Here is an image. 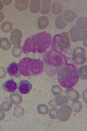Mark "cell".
Wrapping results in <instances>:
<instances>
[{
    "label": "cell",
    "mask_w": 87,
    "mask_h": 131,
    "mask_svg": "<svg viewBox=\"0 0 87 131\" xmlns=\"http://www.w3.org/2000/svg\"><path fill=\"white\" fill-rule=\"evenodd\" d=\"M52 45V38L51 33L42 31L28 38L23 46V52H39L44 53Z\"/></svg>",
    "instance_id": "cell-1"
},
{
    "label": "cell",
    "mask_w": 87,
    "mask_h": 131,
    "mask_svg": "<svg viewBox=\"0 0 87 131\" xmlns=\"http://www.w3.org/2000/svg\"><path fill=\"white\" fill-rule=\"evenodd\" d=\"M57 79L59 85L65 88H71L75 86L79 81L77 67L72 64L63 66L58 72Z\"/></svg>",
    "instance_id": "cell-2"
},
{
    "label": "cell",
    "mask_w": 87,
    "mask_h": 131,
    "mask_svg": "<svg viewBox=\"0 0 87 131\" xmlns=\"http://www.w3.org/2000/svg\"><path fill=\"white\" fill-rule=\"evenodd\" d=\"M19 73L24 77L36 76L43 73L44 66V62L39 59L25 58L22 59L18 63Z\"/></svg>",
    "instance_id": "cell-3"
},
{
    "label": "cell",
    "mask_w": 87,
    "mask_h": 131,
    "mask_svg": "<svg viewBox=\"0 0 87 131\" xmlns=\"http://www.w3.org/2000/svg\"><path fill=\"white\" fill-rule=\"evenodd\" d=\"M43 60V62L46 63L51 67H59V66L68 64L66 57L64 55L62 52L58 50L52 45L50 50L44 52Z\"/></svg>",
    "instance_id": "cell-4"
},
{
    "label": "cell",
    "mask_w": 87,
    "mask_h": 131,
    "mask_svg": "<svg viewBox=\"0 0 87 131\" xmlns=\"http://www.w3.org/2000/svg\"><path fill=\"white\" fill-rule=\"evenodd\" d=\"M52 46L60 52L68 51L71 47V41H70V36L68 32H62L60 34L56 35L52 39Z\"/></svg>",
    "instance_id": "cell-5"
},
{
    "label": "cell",
    "mask_w": 87,
    "mask_h": 131,
    "mask_svg": "<svg viewBox=\"0 0 87 131\" xmlns=\"http://www.w3.org/2000/svg\"><path fill=\"white\" fill-rule=\"evenodd\" d=\"M86 31L81 30L78 28L77 26H72L70 31V38L72 42H78V41H84L86 40Z\"/></svg>",
    "instance_id": "cell-6"
},
{
    "label": "cell",
    "mask_w": 87,
    "mask_h": 131,
    "mask_svg": "<svg viewBox=\"0 0 87 131\" xmlns=\"http://www.w3.org/2000/svg\"><path fill=\"white\" fill-rule=\"evenodd\" d=\"M71 113H72V109L71 106H68L67 104L61 105L60 107L58 108L57 118L60 122H66L70 119Z\"/></svg>",
    "instance_id": "cell-7"
},
{
    "label": "cell",
    "mask_w": 87,
    "mask_h": 131,
    "mask_svg": "<svg viewBox=\"0 0 87 131\" xmlns=\"http://www.w3.org/2000/svg\"><path fill=\"white\" fill-rule=\"evenodd\" d=\"M22 37H23V33L22 31L18 29H14V30L11 31V33H10V44L15 46H18L21 44V41H22Z\"/></svg>",
    "instance_id": "cell-8"
},
{
    "label": "cell",
    "mask_w": 87,
    "mask_h": 131,
    "mask_svg": "<svg viewBox=\"0 0 87 131\" xmlns=\"http://www.w3.org/2000/svg\"><path fill=\"white\" fill-rule=\"evenodd\" d=\"M7 73L11 77H16V78H19L20 77V73H19V67H18V63L12 62L7 67Z\"/></svg>",
    "instance_id": "cell-9"
},
{
    "label": "cell",
    "mask_w": 87,
    "mask_h": 131,
    "mask_svg": "<svg viewBox=\"0 0 87 131\" xmlns=\"http://www.w3.org/2000/svg\"><path fill=\"white\" fill-rule=\"evenodd\" d=\"M32 89V85L31 83L26 80H24V81H21L19 82V86H18V90L21 94H29L30 92Z\"/></svg>",
    "instance_id": "cell-10"
},
{
    "label": "cell",
    "mask_w": 87,
    "mask_h": 131,
    "mask_svg": "<svg viewBox=\"0 0 87 131\" xmlns=\"http://www.w3.org/2000/svg\"><path fill=\"white\" fill-rule=\"evenodd\" d=\"M3 88L5 92L8 93H15V91L18 88V85H17L16 81L13 80H8L6 81L3 85Z\"/></svg>",
    "instance_id": "cell-11"
},
{
    "label": "cell",
    "mask_w": 87,
    "mask_h": 131,
    "mask_svg": "<svg viewBox=\"0 0 87 131\" xmlns=\"http://www.w3.org/2000/svg\"><path fill=\"white\" fill-rule=\"evenodd\" d=\"M65 94H66V97L69 101H78V99H79V94H78V92L72 88H66Z\"/></svg>",
    "instance_id": "cell-12"
},
{
    "label": "cell",
    "mask_w": 87,
    "mask_h": 131,
    "mask_svg": "<svg viewBox=\"0 0 87 131\" xmlns=\"http://www.w3.org/2000/svg\"><path fill=\"white\" fill-rule=\"evenodd\" d=\"M62 16H63V18L65 22L71 23L76 19V18H77V13L71 10H65V12H64Z\"/></svg>",
    "instance_id": "cell-13"
},
{
    "label": "cell",
    "mask_w": 87,
    "mask_h": 131,
    "mask_svg": "<svg viewBox=\"0 0 87 131\" xmlns=\"http://www.w3.org/2000/svg\"><path fill=\"white\" fill-rule=\"evenodd\" d=\"M72 60L77 65H84L86 62V57L84 53H72Z\"/></svg>",
    "instance_id": "cell-14"
},
{
    "label": "cell",
    "mask_w": 87,
    "mask_h": 131,
    "mask_svg": "<svg viewBox=\"0 0 87 131\" xmlns=\"http://www.w3.org/2000/svg\"><path fill=\"white\" fill-rule=\"evenodd\" d=\"M40 5H41V1L39 0H31L30 2V10L32 13H38L40 12Z\"/></svg>",
    "instance_id": "cell-15"
},
{
    "label": "cell",
    "mask_w": 87,
    "mask_h": 131,
    "mask_svg": "<svg viewBox=\"0 0 87 131\" xmlns=\"http://www.w3.org/2000/svg\"><path fill=\"white\" fill-rule=\"evenodd\" d=\"M67 25V23L65 22L64 19L62 15H58L55 19V26L56 28H58V30H63L64 28H65Z\"/></svg>",
    "instance_id": "cell-16"
},
{
    "label": "cell",
    "mask_w": 87,
    "mask_h": 131,
    "mask_svg": "<svg viewBox=\"0 0 87 131\" xmlns=\"http://www.w3.org/2000/svg\"><path fill=\"white\" fill-rule=\"evenodd\" d=\"M10 100L11 101L12 104L19 105L23 101V97L20 94H18V93H12V94L10 95Z\"/></svg>",
    "instance_id": "cell-17"
},
{
    "label": "cell",
    "mask_w": 87,
    "mask_h": 131,
    "mask_svg": "<svg viewBox=\"0 0 87 131\" xmlns=\"http://www.w3.org/2000/svg\"><path fill=\"white\" fill-rule=\"evenodd\" d=\"M28 3V0H18V1L15 2V7L19 12H23V10L27 9Z\"/></svg>",
    "instance_id": "cell-18"
},
{
    "label": "cell",
    "mask_w": 87,
    "mask_h": 131,
    "mask_svg": "<svg viewBox=\"0 0 87 131\" xmlns=\"http://www.w3.org/2000/svg\"><path fill=\"white\" fill-rule=\"evenodd\" d=\"M42 7L40 8V12L43 15H46L51 10V1L50 0H43L41 2Z\"/></svg>",
    "instance_id": "cell-19"
},
{
    "label": "cell",
    "mask_w": 87,
    "mask_h": 131,
    "mask_svg": "<svg viewBox=\"0 0 87 131\" xmlns=\"http://www.w3.org/2000/svg\"><path fill=\"white\" fill-rule=\"evenodd\" d=\"M49 25V18L47 17H40L38 19V27L40 30H44Z\"/></svg>",
    "instance_id": "cell-20"
},
{
    "label": "cell",
    "mask_w": 87,
    "mask_h": 131,
    "mask_svg": "<svg viewBox=\"0 0 87 131\" xmlns=\"http://www.w3.org/2000/svg\"><path fill=\"white\" fill-rule=\"evenodd\" d=\"M54 101H55V103H56V105H58V106H61V105L67 104L69 100H68V98L65 95L59 94V95L56 96V98L54 99Z\"/></svg>",
    "instance_id": "cell-21"
},
{
    "label": "cell",
    "mask_w": 87,
    "mask_h": 131,
    "mask_svg": "<svg viewBox=\"0 0 87 131\" xmlns=\"http://www.w3.org/2000/svg\"><path fill=\"white\" fill-rule=\"evenodd\" d=\"M10 46H11V44L7 38H2L0 39V48L1 49H3L4 51H7L10 49Z\"/></svg>",
    "instance_id": "cell-22"
},
{
    "label": "cell",
    "mask_w": 87,
    "mask_h": 131,
    "mask_svg": "<svg viewBox=\"0 0 87 131\" xmlns=\"http://www.w3.org/2000/svg\"><path fill=\"white\" fill-rule=\"evenodd\" d=\"M11 54L14 58H19L23 54V46H15L11 49Z\"/></svg>",
    "instance_id": "cell-23"
},
{
    "label": "cell",
    "mask_w": 87,
    "mask_h": 131,
    "mask_svg": "<svg viewBox=\"0 0 87 131\" xmlns=\"http://www.w3.org/2000/svg\"><path fill=\"white\" fill-rule=\"evenodd\" d=\"M87 18L85 17H83V18H78L77 20V25L76 26L78 28L81 29V30H84L86 31V26H87Z\"/></svg>",
    "instance_id": "cell-24"
},
{
    "label": "cell",
    "mask_w": 87,
    "mask_h": 131,
    "mask_svg": "<svg viewBox=\"0 0 87 131\" xmlns=\"http://www.w3.org/2000/svg\"><path fill=\"white\" fill-rule=\"evenodd\" d=\"M78 74L79 79L86 81V79H87V67L86 66H82V67L78 69Z\"/></svg>",
    "instance_id": "cell-25"
},
{
    "label": "cell",
    "mask_w": 87,
    "mask_h": 131,
    "mask_svg": "<svg viewBox=\"0 0 87 131\" xmlns=\"http://www.w3.org/2000/svg\"><path fill=\"white\" fill-rule=\"evenodd\" d=\"M37 111L39 115H45L49 112V107L45 104H39L37 107Z\"/></svg>",
    "instance_id": "cell-26"
},
{
    "label": "cell",
    "mask_w": 87,
    "mask_h": 131,
    "mask_svg": "<svg viewBox=\"0 0 87 131\" xmlns=\"http://www.w3.org/2000/svg\"><path fill=\"white\" fill-rule=\"evenodd\" d=\"M62 12V5L58 3V2H55L52 5V12L54 15H58L59 13H61Z\"/></svg>",
    "instance_id": "cell-27"
},
{
    "label": "cell",
    "mask_w": 87,
    "mask_h": 131,
    "mask_svg": "<svg viewBox=\"0 0 87 131\" xmlns=\"http://www.w3.org/2000/svg\"><path fill=\"white\" fill-rule=\"evenodd\" d=\"M12 29H13V25L9 21H6V22L3 23L1 25V30L5 33L10 32V31H12Z\"/></svg>",
    "instance_id": "cell-28"
},
{
    "label": "cell",
    "mask_w": 87,
    "mask_h": 131,
    "mask_svg": "<svg viewBox=\"0 0 87 131\" xmlns=\"http://www.w3.org/2000/svg\"><path fill=\"white\" fill-rule=\"evenodd\" d=\"M13 115L16 117L19 118L21 116H23L24 115V107H22L19 105H17V107H15L14 111H13Z\"/></svg>",
    "instance_id": "cell-29"
},
{
    "label": "cell",
    "mask_w": 87,
    "mask_h": 131,
    "mask_svg": "<svg viewBox=\"0 0 87 131\" xmlns=\"http://www.w3.org/2000/svg\"><path fill=\"white\" fill-rule=\"evenodd\" d=\"M71 107L72 111L75 112V113H79V112H81V110H82V104H81V102L78 101H73Z\"/></svg>",
    "instance_id": "cell-30"
},
{
    "label": "cell",
    "mask_w": 87,
    "mask_h": 131,
    "mask_svg": "<svg viewBox=\"0 0 87 131\" xmlns=\"http://www.w3.org/2000/svg\"><path fill=\"white\" fill-rule=\"evenodd\" d=\"M12 107V103L10 101H4L1 105H0V108L2 110H4L5 112H7V111H10Z\"/></svg>",
    "instance_id": "cell-31"
},
{
    "label": "cell",
    "mask_w": 87,
    "mask_h": 131,
    "mask_svg": "<svg viewBox=\"0 0 87 131\" xmlns=\"http://www.w3.org/2000/svg\"><path fill=\"white\" fill-rule=\"evenodd\" d=\"M63 92V89L61 88V86L59 85H54L52 88V93L54 96H58L59 94H61Z\"/></svg>",
    "instance_id": "cell-32"
},
{
    "label": "cell",
    "mask_w": 87,
    "mask_h": 131,
    "mask_svg": "<svg viewBox=\"0 0 87 131\" xmlns=\"http://www.w3.org/2000/svg\"><path fill=\"white\" fill-rule=\"evenodd\" d=\"M57 113H58V108H57V107H52L51 109H49L47 115H49V117H50L51 119L54 120V119H57Z\"/></svg>",
    "instance_id": "cell-33"
},
{
    "label": "cell",
    "mask_w": 87,
    "mask_h": 131,
    "mask_svg": "<svg viewBox=\"0 0 87 131\" xmlns=\"http://www.w3.org/2000/svg\"><path fill=\"white\" fill-rule=\"evenodd\" d=\"M72 53H84L85 54V49L82 47H76L72 51Z\"/></svg>",
    "instance_id": "cell-34"
},
{
    "label": "cell",
    "mask_w": 87,
    "mask_h": 131,
    "mask_svg": "<svg viewBox=\"0 0 87 131\" xmlns=\"http://www.w3.org/2000/svg\"><path fill=\"white\" fill-rule=\"evenodd\" d=\"M6 70L5 68H4L3 67H0V79H4V78H5L6 76Z\"/></svg>",
    "instance_id": "cell-35"
},
{
    "label": "cell",
    "mask_w": 87,
    "mask_h": 131,
    "mask_svg": "<svg viewBox=\"0 0 87 131\" xmlns=\"http://www.w3.org/2000/svg\"><path fill=\"white\" fill-rule=\"evenodd\" d=\"M5 113L4 110H2L1 108H0V121H3L4 119H5Z\"/></svg>",
    "instance_id": "cell-36"
},
{
    "label": "cell",
    "mask_w": 87,
    "mask_h": 131,
    "mask_svg": "<svg viewBox=\"0 0 87 131\" xmlns=\"http://www.w3.org/2000/svg\"><path fill=\"white\" fill-rule=\"evenodd\" d=\"M49 106H51L52 107H56V103H55V101L54 100H51L50 101V102H49Z\"/></svg>",
    "instance_id": "cell-37"
},
{
    "label": "cell",
    "mask_w": 87,
    "mask_h": 131,
    "mask_svg": "<svg viewBox=\"0 0 87 131\" xmlns=\"http://www.w3.org/2000/svg\"><path fill=\"white\" fill-rule=\"evenodd\" d=\"M86 92H87V90L85 89L84 91V94H83V97H84V102H87V101H86Z\"/></svg>",
    "instance_id": "cell-38"
},
{
    "label": "cell",
    "mask_w": 87,
    "mask_h": 131,
    "mask_svg": "<svg viewBox=\"0 0 87 131\" xmlns=\"http://www.w3.org/2000/svg\"><path fill=\"white\" fill-rule=\"evenodd\" d=\"M4 19H5V16H4V14L0 12V22H2Z\"/></svg>",
    "instance_id": "cell-39"
},
{
    "label": "cell",
    "mask_w": 87,
    "mask_h": 131,
    "mask_svg": "<svg viewBox=\"0 0 87 131\" xmlns=\"http://www.w3.org/2000/svg\"><path fill=\"white\" fill-rule=\"evenodd\" d=\"M2 3H4L5 5H10V4L11 3V1H10V0H9V1H5H5H2Z\"/></svg>",
    "instance_id": "cell-40"
},
{
    "label": "cell",
    "mask_w": 87,
    "mask_h": 131,
    "mask_svg": "<svg viewBox=\"0 0 87 131\" xmlns=\"http://www.w3.org/2000/svg\"><path fill=\"white\" fill-rule=\"evenodd\" d=\"M3 7H4V4L2 3V1H0V12H1V10H3Z\"/></svg>",
    "instance_id": "cell-41"
}]
</instances>
